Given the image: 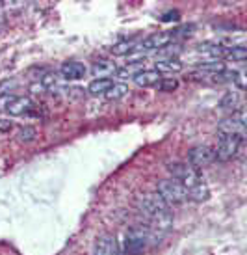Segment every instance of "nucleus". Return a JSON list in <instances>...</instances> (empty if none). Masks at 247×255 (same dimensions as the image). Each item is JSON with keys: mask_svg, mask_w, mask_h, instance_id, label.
Listing matches in <instances>:
<instances>
[{"mask_svg": "<svg viewBox=\"0 0 247 255\" xmlns=\"http://www.w3.org/2000/svg\"><path fill=\"white\" fill-rule=\"evenodd\" d=\"M128 93H130V90H128V86L125 82H113L112 88L104 93V97L108 101H121L125 99Z\"/></svg>", "mask_w": 247, "mask_h": 255, "instance_id": "nucleus-17", "label": "nucleus"}, {"mask_svg": "<svg viewBox=\"0 0 247 255\" xmlns=\"http://www.w3.org/2000/svg\"><path fill=\"white\" fill-rule=\"evenodd\" d=\"M15 95H9V93H6V95H0V110H6V107L11 103V99H13Z\"/></svg>", "mask_w": 247, "mask_h": 255, "instance_id": "nucleus-25", "label": "nucleus"}, {"mask_svg": "<svg viewBox=\"0 0 247 255\" xmlns=\"http://www.w3.org/2000/svg\"><path fill=\"white\" fill-rule=\"evenodd\" d=\"M219 108L221 110H227V112H236L238 108H240V95L238 92H227L221 101H219Z\"/></svg>", "mask_w": 247, "mask_h": 255, "instance_id": "nucleus-16", "label": "nucleus"}, {"mask_svg": "<svg viewBox=\"0 0 247 255\" xmlns=\"http://www.w3.org/2000/svg\"><path fill=\"white\" fill-rule=\"evenodd\" d=\"M160 78H162V75L158 71H155V69H143V71L138 73L132 80H134L136 86H140V88H153V86H156L160 82Z\"/></svg>", "mask_w": 247, "mask_h": 255, "instance_id": "nucleus-13", "label": "nucleus"}, {"mask_svg": "<svg viewBox=\"0 0 247 255\" xmlns=\"http://www.w3.org/2000/svg\"><path fill=\"white\" fill-rule=\"evenodd\" d=\"M242 143H244V138L236 134H221L218 140V145L214 147V153H216V160H221V162H229L233 160L234 156L240 153Z\"/></svg>", "mask_w": 247, "mask_h": 255, "instance_id": "nucleus-4", "label": "nucleus"}, {"mask_svg": "<svg viewBox=\"0 0 247 255\" xmlns=\"http://www.w3.org/2000/svg\"><path fill=\"white\" fill-rule=\"evenodd\" d=\"M223 58L233 60V62H244V60L247 58V50H246V47H240V45H236V47H229Z\"/></svg>", "mask_w": 247, "mask_h": 255, "instance_id": "nucleus-21", "label": "nucleus"}, {"mask_svg": "<svg viewBox=\"0 0 247 255\" xmlns=\"http://www.w3.org/2000/svg\"><path fill=\"white\" fill-rule=\"evenodd\" d=\"M208 198H210V190H208L206 183L199 184V186H195L193 190L188 192V199H191V201H197V203H203V201H206Z\"/></svg>", "mask_w": 247, "mask_h": 255, "instance_id": "nucleus-19", "label": "nucleus"}, {"mask_svg": "<svg viewBox=\"0 0 247 255\" xmlns=\"http://www.w3.org/2000/svg\"><path fill=\"white\" fill-rule=\"evenodd\" d=\"M173 41V37H171V32H155V34H151L147 36L145 39H141L138 43V47L136 50H162L165 49L167 45H171Z\"/></svg>", "mask_w": 247, "mask_h": 255, "instance_id": "nucleus-8", "label": "nucleus"}, {"mask_svg": "<svg viewBox=\"0 0 247 255\" xmlns=\"http://www.w3.org/2000/svg\"><path fill=\"white\" fill-rule=\"evenodd\" d=\"M95 255H121L119 244L112 235H102L95 244Z\"/></svg>", "mask_w": 247, "mask_h": 255, "instance_id": "nucleus-9", "label": "nucleus"}, {"mask_svg": "<svg viewBox=\"0 0 247 255\" xmlns=\"http://www.w3.org/2000/svg\"><path fill=\"white\" fill-rule=\"evenodd\" d=\"M136 207L145 218L153 229L167 231L173 224V214L169 211V205L164 203L158 194H143L136 199Z\"/></svg>", "mask_w": 247, "mask_h": 255, "instance_id": "nucleus-1", "label": "nucleus"}, {"mask_svg": "<svg viewBox=\"0 0 247 255\" xmlns=\"http://www.w3.org/2000/svg\"><path fill=\"white\" fill-rule=\"evenodd\" d=\"M153 235L147 227H132L125 239V255H140L145 252Z\"/></svg>", "mask_w": 247, "mask_h": 255, "instance_id": "nucleus-5", "label": "nucleus"}, {"mask_svg": "<svg viewBox=\"0 0 247 255\" xmlns=\"http://www.w3.org/2000/svg\"><path fill=\"white\" fill-rule=\"evenodd\" d=\"M184 64L180 62V58H167L164 56L160 60L155 62V71H158L160 75H173V73L182 71Z\"/></svg>", "mask_w": 247, "mask_h": 255, "instance_id": "nucleus-10", "label": "nucleus"}, {"mask_svg": "<svg viewBox=\"0 0 247 255\" xmlns=\"http://www.w3.org/2000/svg\"><path fill=\"white\" fill-rule=\"evenodd\" d=\"M85 71H87L85 65L80 62H64L60 67V75L65 80H80L85 77Z\"/></svg>", "mask_w": 247, "mask_h": 255, "instance_id": "nucleus-11", "label": "nucleus"}, {"mask_svg": "<svg viewBox=\"0 0 247 255\" xmlns=\"http://www.w3.org/2000/svg\"><path fill=\"white\" fill-rule=\"evenodd\" d=\"M167 170H169V173L173 175V179L178 181L188 192L193 190V188L199 186V184L205 183V179H203V175H201V171L195 170V168H191L190 164L173 162L167 166Z\"/></svg>", "mask_w": 247, "mask_h": 255, "instance_id": "nucleus-2", "label": "nucleus"}, {"mask_svg": "<svg viewBox=\"0 0 247 255\" xmlns=\"http://www.w3.org/2000/svg\"><path fill=\"white\" fill-rule=\"evenodd\" d=\"M188 162L195 170H203L206 166H210L212 162H216L214 147H210V145H195V147H191L190 153H188Z\"/></svg>", "mask_w": 247, "mask_h": 255, "instance_id": "nucleus-7", "label": "nucleus"}, {"mask_svg": "<svg viewBox=\"0 0 247 255\" xmlns=\"http://www.w3.org/2000/svg\"><path fill=\"white\" fill-rule=\"evenodd\" d=\"M115 71H117V67L108 60H99L91 67V73L95 78H110Z\"/></svg>", "mask_w": 247, "mask_h": 255, "instance_id": "nucleus-15", "label": "nucleus"}, {"mask_svg": "<svg viewBox=\"0 0 247 255\" xmlns=\"http://www.w3.org/2000/svg\"><path fill=\"white\" fill-rule=\"evenodd\" d=\"M178 88V80L176 78H160V82L156 84L158 92H173Z\"/></svg>", "mask_w": 247, "mask_h": 255, "instance_id": "nucleus-23", "label": "nucleus"}, {"mask_svg": "<svg viewBox=\"0 0 247 255\" xmlns=\"http://www.w3.org/2000/svg\"><path fill=\"white\" fill-rule=\"evenodd\" d=\"M156 194L167 205H182L184 201H188V190L175 179H164V181H160L158 188H156Z\"/></svg>", "mask_w": 247, "mask_h": 255, "instance_id": "nucleus-3", "label": "nucleus"}, {"mask_svg": "<svg viewBox=\"0 0 247 255\" xmlns=\"http://www.w3.org/2000/svg\"><path fill=\"white\" fill-rule=\"evenodd\" d=\"M136 47H138L136 39H127V41L115 43V45L112 47V52L113 54H117V56H125V54H128V52L136 50Z\"/></svg>", "mask_w": 247, "mask_h": 255, "instance_id": "nucleus-20", "label": "nucleus"}, {"mask_svg": "<svg viewBox=\"0 0 247 255\" xmlns=\"http://www.w3.org/2000/svg\"><path fill=\"white\" fill-rule=\"evenodd\" d=\"M32 108H34V103H32L30 97H13L11 103L6 107V112L9 116H24Z\"/></svg>", "mask_w": 247, "mask_h": 255, "instance_id": "nucleus-12", "label": "nucleus"}, {"mask_svg": "<svg viewBox=\"0 0 247 255\" xmlns=\"http://www.w3.org/2000/svg\"><path fill=\"white\" fill-rule=\"evenodd\" d=\"M35 136H37V130L34 127H22L17 132V140L22 143H28V142H34Z\"/></svg>", "mask_w": 247, "mask_h": 255, "instance_id": "nucleus-22", "label": "nucleus"}, {"mask_svg": "<svg viewBox=\"0 0 247 255\" xmlns=\"http://www.w3.org/2000/svg\"><path fill=\"white\" fill-rule=\"evenodd\" d=\"M112 84H113L112 78H95L87 86V92L91 93V95H104L112 88Z\"/></svg>", "mask_w": 247, "mask_h": 255, "instance_id": "nucleus-18", "label": "nucleus"}, {"mask_svg": "<svg viewBox=\"0 0 247 255\" xmlns=\"http://www.w3.org/2000/svg\"><path fill=\"white\" fill-rule=\"evenodd\" d=\"M58 80H60V77H58L56 73H47L45 77H41V84L47 90H54L58 86Z\"/></svg>", "mask_w": 247, "mask_h": 255, "instance_id": "nucleus-24", "label": "nucleus"}, {"mask_svg": "<svg viewBox=\"0 0 247 255\" xmlns=\"http://www.w3.org/2000/svg\"><path fill=\"white\" fill-rule=\"evenodd\" d=\"M219 134H236V136H246V112L244 108H238L236 112L227 116L219 121L218 125Z\"/></svg>", "mask_w": 247, "mask_h": 255, "instance_id": "nucleus-6", "label": "nucleus"}, {"mask_svg": "<svg viewBox=\"0 0 247 255\" xmlns=\"http://www.w3.org/2000/svg\"><path fill=\"white\" fill-rule=\"evenodd\" d=\"M145 69V60H132V62H128L127 65H123L117 69V77L119 78H134L136 75L140 71Z\"/></svg>", "mask_w": 247, "mask_h": 255, "instance_id": "nucleus-14", "label": "nucleus"}]
</instances>
